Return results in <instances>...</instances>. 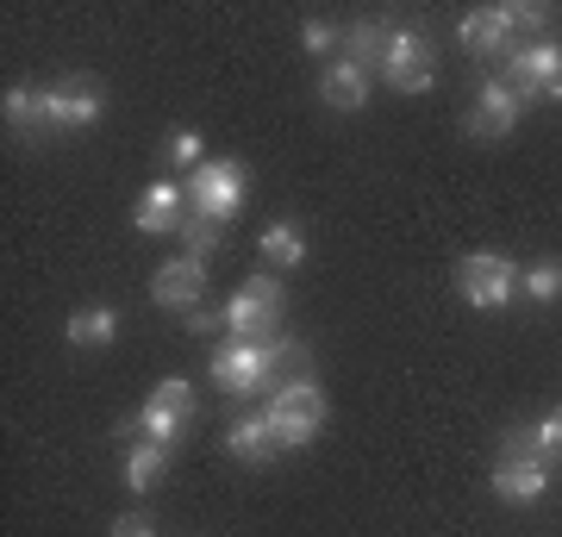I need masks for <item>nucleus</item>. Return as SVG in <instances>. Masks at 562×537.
Returning <instances> with one entry per match:
<instances>
[{"mask_svg":"<svg viewBox=\"0 0 562 537\" xmlns=\"http://www.w3.org/2000/svg\"><path fill=\"white\" fill-rule=\"evenodd\" d=\"M362 100H369V69H357L350 57H338L325 69V107H338V113H357Z\"/></svg>","mask_w":562,"mask_h":537,"instance_id":"a211bd4d","label":"nucleus"},{"mask_svg":"<svg viewBox=\"0 0 562 537\" xmlns=\"http://www.w3.org/2000/svg\"><path fill=\"white\" fill-rule=\"evenodd\" d=\"M0 113H7V125H13V132H25V138H50L44 88H32V81H13V88H7V100H0Z\"/></svg>","mask_w":562,"mask_h":537,"instance_id":"dca6fc26","label":"nucleus"},{"mask_svg":"<svg viewBox=\"0 0 562 537\" xmlns=\"http://www.w3.org/2000/svg\"><path fill=\"white\" fill-rule=\"evenodd\" d=\"M169 469V444H150V438H125V488H150V481Z\"/></svg>","mask_w":562,"mask_h":537,"instance_id":"aec40b11","label":"nucleus"},{"mask_svg":"<svg viewBox=\"0 0 562 537\" xmlns=\"http://www.w3.org/2000/svg\"><path fill=\"white\" fill-rule=\"evenodd\" d=\"M401 25H387L382 13L375 20H357L350 32H344V57L357 63V69H369V76H382V57H387V38H394Z\"/></svg>","mask_w":562,"mask_h":537,"instance_id":"2eb2a0df","label":"nucleus"},{"mask_svg":"<svg viewBox=\"0 0 562 537\" xmlns=\"http://www.w3.org/2000/svg\"><path fill=\"white\" fill-rule=\"evenodd\" d=\"M257 250H262V262H276V269H301L306 262V232L294 220H276V225H262Z\"/></svg>","mask_w":562,"mask_h":537,"instance_id":"6ab92c4d","label":"nucleus"},{"mask_svg":"<svg viewBox=\"0 0 562 537\" xmlns=\"http://www.w3.org/2000/svg\"><path fill=\"white\" fill-rule=\"evenodd\" d=\"M281 281L276 276H250L238 294L225 300V338L232 344H269L281 338Z\"/></svg>","mask_w":562,"mask_h":537,"instance_id":"20e7f679","label":"nucleus"},{"mask_svg":"<svg viewBox=\"0 0 562 537\" xmlns=\"http://www.w3.org/2000/svg\"><path fill=\"white\" fill-rule=\"evenodd\" d=\"M244 163L238 157H206L201 169H194V176H188V200H194V213H201V220H232V213H238L244 206Z\"/></svg>","mask_w":562,"mask_h":537,"instance_id":"0eeeda50","label":"nucleus"},{"mask_svg":"<svg viewBox=\"0 0 562 537\" xmlns=\"http://www.w3.org/2000/svg\"><path fill=\"white\" fill-rule=\"evenodd\" d=\"M457 288L469 306H482V313H501V306H513V294H519V269L506 257H494V250H475V257L457 262Z\"/></svg>","mask_w":562,"mask_h":537,"instance_id":"6e6552de","label":"nucleus"},{"mask_svg":"<svg viewBox=\"0 0 562 537\" xmlns=\"http://www.w3.org/2000/svg\"><path fill=\"white\" fill-rule=\"evenodd\" d=\"M306 350L294 338H269V344H232L225 338L213 357H206V376L220 394H257V388H276V381H294L301 376Z\"/></svg>","mask_w":562,"mask_h":537,"instance_id":"f257e3e1","label":"nucleus"},{"mask_svg":"<svg viewBox=\"0 0 562 537\" xmlns=\"http://www.w3.org/2000/svg\"><path fill=\"white\" fill-rule=\"evenodd\" d=\"M519 294L538 300V306H550V300H562V262H531L519 276Z\"/></svg>","mask_w":562,"mask_h":537,"instance_id":"4be33fe9","label":"nucleus"},{"mask_svg":"<svg viewBox=\"0 0 562 537\" xmlns=\"http://www.w3.org/2000/svg\"><path fill=\"white\" fill-rule=\"evenodd\" d=\"M101 81L94 76H69L57 88H44V113H50V132H88V125H101Z\"/></svg>","mask_w":562,"mask_h":537,"instance_id":"9d476101","label":"nucleus"},{"mask_svg":"<svg viewBox=\"0 0 562 537\" xmlns=\"http://www.w3.org/2000/svg\"><path fill=\"white\" fill-rule=\"evenodd\" d=\"M550 450H543L531 432H513V438L501 444V462H494V494L506 500V506H538L543 488H550Z\"/></svg>","mask_w":562,"mask_h":537,"instance_id":"7ed1b4c3","label":"nucleus"},{"mask_svg":"<svg viewBox=\"0 0 562 537\" xmlns=\"http://www.w3.org/2000/svg\"><path fill=\"white\" fill-rule=\"evenodd\" d=\"M188 213H194L188 188L162 176V181H150V188H144V200L132 206V225H138V232H150V238H181Z\"/></svg>","mask_w":562,"mask_h":537,"instance_id":"9b49d317","label":"nucleus"},{"mask_svg":"<svg viewBox=\"0 0 562 537\" xmlns=\"http://www.w3.org/2000/svg\"><path fill=\"white\" fill-rule=\"evenodd\" d=\"M525 120V100L513 94V81H482V94H475V107H469V138H513V125Z\"/></svg>","mask_w":562,"mask_h":537,"instance_id":"f8f14e48","label":"nucleus"},{"mask_svg":"<svg viewBox=\"0 0 562 537\" xmlns=\"http://www.w3.org/2000/svg\"><path fill=\"white\" fill-rule=\"evenodd\" d=\"M262 418L269 432L281 438V450H301L325 432V394L313 376H294V381H276V394L262 400Z\"/></svg>","mask_w":562,"mask_h":537,"instance_id":"f03ea898","label":"nucleus"},{"mask_svg":"<svg viewBox=\"0 0 562 537\" xmlns=\"http://www.w3.org/2000/svg\"><path fill=\"white\" fill-rule=\"evenodd\" d=\"M113 338H120V313L113 306H88V313L69 318V344H81V350H101Z\"/></svg>","mask_w":562,"mask_h":537,"instance_id":"412c9836","label":"nucleus"},{"mask_svg":"<svg viewBox=\"0 0 562 537\" xmlns=\"http://www.w3.org/2000/svg\"><path fill=\"white\" fill-rule=\"evenodd\" d=\"M106 537H157V525H150V513H120Z\"/></svg>","mask_w":562,"mask_h":537,"instance_id":"c85d7f7f","label":"nucleus"},{"mask_svg":"<svg viewBox=\"0 0 562 537\" xmlns=\"http://www.w3.org/2000/svg\"><path fill=\"white\" fill-rule=\"evenodd\" d=\"M531 438H538L550 457H562V406H557V413H543L538 425H531Z\"/></svg>","mask_w":562,"mask_h":537,"instance_id":"bb28decb","label":"nucleus"},{"mask_svg":"<svg viewBox=\"0 0 562 537\" xmlns=\"http://www.w3.org/2000/svg\"><path fill=\"white\" fill-rule=\"evenodd\" d=\"M220 220H201V213H188V225H181V238H188V257L206 262V257H220Z\"/></svg>","mask_w":562,"mask_h":537,"instance_id":"5701e85b","label":"nucleus"},{"mask_svg":"<svg viewBox=\"0 0 562 537\" xmlns=\"http://www.w3.org/2000/svg\"><path fill=\"white\" fill-rule=\"evenodd\" d=\"M457 38H462L469 57H506V51H513V32H506L501 7H475V13H462Z\"/></svg>","mask_w":562,"mask_h":537,"instance_id":"4468645a","label":"nucleus"},{"mask_svg":"<svg viewBox=\"0 0 562 537\" xmlns=\"http://www.w3.org/2000/svg\"><path fill=\"white\" fill-rule=\"evenodd\" d=\"M501 13H506V32H543L550 25V7H531V0H513V7L501 0Z\"/></svg>","mask_w":562,"mask_h":537,"instance_id":"393cba45","label":"nucleus"},{"mask_svg":"<svg viewBox=\"0 0 562 537\" xmlns=\"http://www.w3.org/2000/svg\"><path fill=\"white\" fill-rule=\"evenodd\" d=\"M506 81L519 100H562V44L531 38L519 51H506Z\"/></svg>","mask_w":562,"mask_h":537,"instance_id":"423d86ee","label":"nucleus"},{"mask_svg":"<svg viewBox=\"0 0 562 537\" xmlns=\"http://www.w3.org/2000/svg\"><path fill=\"white\" fill-rule=\"evenodd\" d=\"M301 44H306V57H331V44H338V32H331L325 20H306Z\"/></svg>","mask_w":562,"mask_h":537,"instance_id":"a878e982","label":"nucleus"},{"mask_svg":"<svg viewBox=\"0 0 562 537\" xmlns=\"http://www.w3.org/2000/svg\"><path fill=\"white\" fill-rule=\"evenodd\" d=\"M194 413H201V406H194V388L181 376H169V381H157V394L138 406V418H132L125 438H150V444H169V450H176V438L194 425Z\"/></svg>","mask_w":562,"mask_h":537,"instance_id":"39448f33","label":"nucleus"},{"mask_svg":"<svg viewBox=\"0 0 562 537\" xmlns=\"http://www.w3.org/2000/svg\"><path fill=\"white\" fill-rule=\"evenodd\" d=\"M225 450H232L238 462H276L281 457V438L269 432V418H262V413H244L238 425H232Z\"/></svg>","mask_w":562,"mask_h":537,"instance_id":"f3484780","label":"nucleus"},{"mask_svg":"<svg viewBox=\"0 0 562 537\" xmlns=\"http://www.w3.org/2000/svg\"><path fill=\"white\" fill-rule=\"evenodd\" d=\"M181 318H188V332H201V338L206 332H225V306H206V300L194 306V313H181Z\"/></svg>","mask_w":562,"mask_h":537,"instance_id":"cd10ccee","label":"nucleus"},{"mask_svg":"<svg viewBox=\"0 0 562 537\" xmlns=\"http://www.w3.org/2000/svg\"><path fill=\"white\" fill-rule=\"evenodd\" d=\"M169 157H176L181 169H188V176H194V169L206 163V144H201V132H194V125H176V132H169Z\"/></svg>","mask_w":562,"mask_h":537,"instance_id":"b1692460","label":"nucleus"},{"mask_svg":"<svg viewBox=\"0 0 562 537\" xmlns=\"http://www.w3.org/2000/svg\"><path fill=\"white\" fill-rule=\"evenodd\" d=\"M382 81H387V88H401V94H425V88L438 81V51H431L413 25H401V32L387 38Z\"/></svg>","mask_w":562,"mask_h":537,"instance_id":"1a4fd4ad","label":"nucleus"},{"mask_svg":"<svg viewBox=\"0 0 562 537\" xmlns=\"http://www.w3.org/2000/svg\"><path fill=\"white\" fill-rule=\"evenodd\" d=\"M150 300H157V306H176V313H194L206 300V262L169 257L157 276H150Z\"/></svg>","mask_w":562,"mask_h":537,"instance_id":"ddd939ff","label":"nucleus"}]
</instances>
